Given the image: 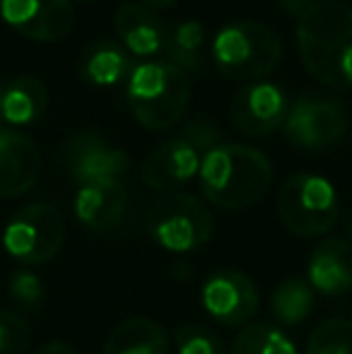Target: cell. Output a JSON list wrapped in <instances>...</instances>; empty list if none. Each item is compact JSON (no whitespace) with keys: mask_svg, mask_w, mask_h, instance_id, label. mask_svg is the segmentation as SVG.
I'll return each instance as SVG.
<instances>
[{"mask_svg":"<svg viewBox=\"0 0 352 354\" xmlns=\"http://www.w3.org/2000/svg\"><path fill=\"white\" fill-rule=\"evenodd\" d=\"M220 142L222 131L217 123L205 118L186 123L176 136L167 138L147 154L140 169V178L152 191L174 193L198 178L203 157Z\"/></svg>","mask_w":352,"mask_h":354,"instance_id":"277c9868","label":"cell"},{"mask_svg":"<svg viewBox=\"0 0 352 354\" xmlns=\"http://www.w3.org/2000/svg\"><path fill=\"white\" fill-rule=\"evenodd\" d=\"M126 99L138 126L150 133H165L172 131L186 113L191 82L188 75L167 58H152L133 68L126 84Z\"/></svg>","mask_w":352,"mask_h":354,"instance_id":"3957f363","label":"cell"},{"mask_svg":"<svg viewBox=\"0 0 352 354\" xmlns=\"http://www.w3.org/2000/svg\"><path fill=\"white\" fill-rule=\"evenodd\" d=\"M34 354H80V352L68 345V342H48V345L39 347Z\"/></svg>","mask_w":352,"mask_h":354,"instance_id":"f1b7e54d","label":"cell"},{"mask_svg":"<svg viewBox=\"0 0 352 354\" xmlns=\"http://www.w3.org/2000/svg\"><path fill=\"white\" fill-rule=\"evenodd\" d=\"M277 212L282 224L295 236H326L340 217L338 193L333 183L321 174H292L285 178L277 193Z\"/></svg>","mask_w":352,"mask_h":354,"instance_id":"52a82bcc","label":"cell"},{"mask_svg":"<svg viewBox=\"0 0 352 354\" xmlns=\"http://www.w3.org/2000/svg\"><path fill=\"white\" fill-rule=\"evenodd\" d=\"M207 32L201 22L196 19H183L174 29H169L167 34V61L174 63L176 68H181L183 73L196 71L201 66V51L205 46Z\"/></svg>","mask_w":352,"mask_h":354,"instance_id":"7402d4cb","label":"cell"},{"mask_svg":"<svg viewBox=\"0 0 352 354\" xmlns=\"http://www.w3.org/2000/svg\"><path fill=\"white\" fill-rule=\"evenodd\" d=\"M178 3V0H140V5H145V8H150V10H169V8H174V5Z\"/></svg>","mask_w":352,"mask_h":354,"instance_id":"f546056e","label":"cell"},{"mask_svg":"<svg viewBox=\"0 0 352 354\" xmlns=\"http://www.w3.org/2000/svg\"><path fill=\"white\" fill-rule=\"evenodd\" d=\"M290 97L270 80L249 82L234 94L230 106L232 126L246 138H266L282 131L290 113Z\"/></svg>","mask_w":352,"mask_h":354,"instance_id":"7c38bea8","label":"cell"},{"mask_svg":"<svg viewBox=\"0 0 352 354\" xmlns=\"http://www.w3.org/2000/svg\"><path fill=\"white\" fill-rule=\"evenodd\" d=\"M145 232L165 251L191 253L212 239L215 219L201 198L186 191H174L160 196L147 207Z\"/></svg>","mask_w":352,"mask_h":354,"instance_id":"8992f818","label":"cell"},{"mask_svg":"<svg viewBox=\"0 0 352 354\" xmlns=\"http://www.w3.org/2000/svg\"><path fill=\"white\" fill-rule=\"evenodd\" d=\"M66 241V219L51 203H29L8 219L3 246L22 266H44Z\"/></svg>","mask_w":352,"mask_h":354,"instance_id":"ba28073f","label":"cell"},{"mask_svg":"<svg viewBox=\"0 0 352 354\" xmlns=\"http://www.w3.org/2000/svg\"><path fill=\"white\" fill-rule=\"evenodd\" d=\"M82 3H94V0H82Z\"/></svg>","mask_w":352,"mask_h":354,"instance_id":"d6a6232c","label":"cell"},{"mask_svg":"<svg viewBox=\"0 0 352 354\" xmlns=\"http://www.w3.org/2000/svg\"><path fill=\"white\" fill-rule=\"evenodd\" d=\"M306 354H352V321L350 318H328L306 342Z\"/></svg>","mask_w":352,"mask_h":354,"instance_id":"cb8c5ba5","label":"cell"},{"mask_svg":"<svg viewBox=\"0 0 352 354\" xmlns=\"http://www.w3.org/2000/svg\"><path fill=\"white\" fill-rule=\"evenodd\" d=\"M133 68H136L133 56L111 39L89 44L77 61V73L92 87H116L123 80L128 82Z\"/></svg>","mask_w":352,"mask_h":354,"instance_id":"ac0fdd59","label":"cell"},{"mask_svg":"<svg viewBox=\"0 0 352 354\" xmlns=\"http://www.w3.org/2000/svg\"><path fill=\"white\" fill-rule=\"evenodd\" d=\"M345 234H348V239H350V241H352V212H350L348 222H345Z\"/></svg>","mask_w":352,"mask_h":354,"instance_id":"4dcf8cb0","label":"cell"},{"mask_svg":"<svg viewBox=\"0 0 352 354\" xmlns=\"http://www.w3.org/2000/svg\"><path fill=\"white\" fill-rule=\"evenodd\" d=\"M169 333L145 316L128 318L109 333L102 354H167Z\"/></svg>","mask_w":352,"mask_h":354,"instance_id":"ffe728a7","label":"cell"},{"mask_svg":"<svg viewBox=\"0 0 352 354\" xmlns=\"http://www.w3.org/2000/svg\"><path fill=\"white\" fill-rule=\"evenodd\" d=\"M48 92L46 84L34 75H19L10 80L3 87V106H0V118L8 126L22 128L32 126L46 113Z\"/></svg>","mask_w":352,"mask_h":354,"instance_id":"d6986e66","label":"cell"},{"mask_svg":"<svg viewBox=\"0 0 352 354\" xmlns=\"http://www.w3.org/2000/svg\"><path fill=\"white\" fill-rule=\"evenodd\" d=\"M0 106H3V87H0Z\"/></svg>","mask_w":352,"mask_h":354,"instance_id":"1f68e13d","label":"cell"},{"mask_svg":"<svg viewBox=\"0 0 352 354\" xmlns=\"http://www.w3.org/2000/svg\"><path fill=\"white\" fill-rule=\"evenodd\" d=\"M63 167L75 186L89 181L121 178L131 169V157L126 149L113 147L97 133H75L63 145Z\"/></svg>","mask_w":352,"mask_h":354,"instance_id":"4fadbf2b","label":"cell"},{"mask_svg":"<svg viewBox=\"0 0 352 354\" xmlns=\"http://www.w3.org/2000/svg\"><path fill=\"white\" fill-rule=\"evenodd\" d=\"M316 306V292L302 277H287L270 297V313L280 326H299Z\"/></svg>","mask_w":352,"mask_h":354,"instance_id":"44dd1931","label":"cell"},{"mask_svg":"<svg viewBox=\"0 0 352 354\" xmlns=\"http://www.w3.org/2000/svg\"><path fill=\"white\" fill-rule=\"evenodd\" d=\"M215 68L227 80H266L282 61V39L270 24L241 19L225 24L210 44Z\"/></svg>","mask_w":352,"mask_h":354,"instance_id":"5b68a950","label":"cell"},{"mask_svg":"<svg viewBox=\"0 0 352 354\" xmlns=\"http://www.w3.org/2000/svg\"><path fill=\"white\" fill-rule=\"evenodd\" d=\"M201 304L215 323L227 328H246L259 313L261 294L256 282L241 270H215L201 289Z\"/></svg>","mask_w":352,"mask_h":354,"instance_id":"30bf717a","label":"cell"},{"mask_svg":"<svg viewBox=\"0 0 352 354\" xmlns=\"http://www.w3.org/2000/svg\"><path fill=\"white\" fill-rule=\"evenodd\" d=\"M272 164L261 149L241 142H220L203 157L198 183L207 203L220 210H246L272 186Z\"/></svg>","mask_w":352,"mask_h":354,"instance_id":"6da1fadb","label":"cell"},{"mask_svg":"<svg viewBox=\"0 0 352 354\" xmlns=\"http://www.w3.org/2000/svg\"><path fill=\"white\" fill-rule=\"evenodd\" d=\"M29 323L19 313L0 308V354H27Z\"/></svg>","mask_w":352,"mask_h":354,"instance_id":"4316f807","label":"cell"},{"mask_svg":"<svg viewBox=\"0 0 352 354\" xmlns=\"http://www.w3.org/2000/svg\"><path fill=\"white\" fill-rule=\"evenodd\" d=\"M73 212H75L77 222L89 232H113L126 219L128 212L126 183L121 178L82 183L77 186L75 198H73Z\"/></svg>","mask_w":352,"mask_h":354,"instance_id":"9a60e30c","label":"cell"},{"mask_svg":"<svg viewBox=\"0 0 352 354\" xmlns=\"http://www.w3.org/2000/svg\"><path fill=\"white\" fill-rule=\"evenodd\" d=\"M352 46V8L338 0H319L297 19V51L304 71L319 84L345 89L338 66Z\"/></svg>","mask_w":352,"mask_h":354,"instance_id":"7a4b0ae2","label":"cell"},{"mask_svg":"<svg viewBox=\"0 0 352 354\" xmlns=\"http://www.w3.org/2000/svg\"><path fill=\"white\" fill-rule=\"evenodd\" d=\"M41 174V152L22 131L0 128V198L15 201L29 193Z\"/></svg>","mask_w":352,"mask_h":354,"instance_id":"5bb4252c","label":"cell"},{"mask_svg":"<svg viewBox=\"0 0 352 354\" xmlns=\"http://www.w3.org/2000/svg\"><path fill=\"white\" fill-rule=\"evenodd\" d=\"M306 282L321 297H343L352 289V241L324 239L306 263Z\"/></svg>","mask_w":352,"mask_h":354,"instance_id":"e0dca14e","label":"cell"},{"mask_svg":"<svg viewBox=\"0 0 352 354\" xmlns=\"http://www.w3.org/2000/svg\"><path fill=\"white\" fill-rule=\"evenodd\" d=\"M316 3H319V0H280L282 10H285L287 15H292L295 19H299L302 15L309 12Z\"/></svg>","mask_w":352,"mask_h":354,"instance_id":"83f0119b","label":"cell"},{"mask_svg":"<svg viewBox=\"0 0 352 354\" xmlns=\"http://www.w3.org/2000/svg\"><path fill=\"white\" fill-rule=\"evenodd\" d=\"M0 19L29 41L58 44L75 29V8L73 0H0Z\"/></svg>","mask_w":352,"mask_h":354,"instance_id":"8fae6325","label":"cell"},{"mask_svg":"<svg viewBox=\"0 0 352 354\" xmlns=\"http://www.w3.org/2000/svg\"><path fill=\"white\" fill-rule=\"evenodd\" d=\"M230 354H299L292 337L272 323L259 321L241 328Z\"/></svg>","mask_w":352,"mask_h":354,"instance_id":"603a6c76","label":"cell"},{"mask_svg":"<svg viewBox=\"0 0 352 354\" xmlns=\"http://www.w3.org/2000/svg\"><path fill=\"white\" fill-rule=\"evenodd\" d=\"M8 292L10 299L24 313H37L44 306V299H46V287H44L41 277L34 270H27V268H19L10 275Z\"/></svg>","mask_w":352,"mask_h":354,"instance_id":"d4e9b609","label":"cell"},{"mask_svg":"<svg viewBox=\"0 0 352 354\" xmlns=\"http://www.w3.org/2000/svg\"><path fill=\"white\" fill-rule=\"evenodd\" d=\"M176 352L178 354H225L222 340L205 326L186 323L176 330Z\"/></svg>","mask_w":352,"mask_h":354,"instance_id":"484cf974","label":"cell"},{"mask_svg":"<svg viewBox=\"0 0 352 354\" xmlns=\"http://www.w3.org/2000/svg\"><path fill=\"white\" fill-rule=\"evenodd\" d=\"M350 131V113L343 99L328 92H304L292 102L282 126L287 142L299 149H326Z\"/></svg>","mask_w":352,"mask_h":354,"instance_id":"9c48e42d","label":"cell"},{"mask_svg":"<svg viewBox=\"0 0 352 354\" xmlns=\"http://www.w3.org/2000/svg\"><path fill=\"white\" fill-rule=\"evenodd\" d=\"M113 32L118 44L140 61H152L167 46L169 29L160 19L155 10L140 3H123L113 15Z\"/></svg>","mask_w":352,"mask_h":354,"instance_id":"2e32d148","label":"cell"}]
</instances>
